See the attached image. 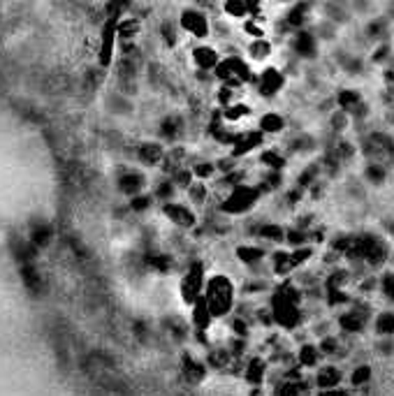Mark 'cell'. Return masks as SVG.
I'll list each match as a JSON object with an SVG mask.
<instances>
[{
	"mask_svg": "<svg viewBox=\"0 0 394 396\" xmlns=\"http://www.w3.org/2000/svg\"><path fill=\"white\" fill-rule=\"evenodd\" d=\"M234 255H237V260L248 269L260 267L262 262L269 260L267 248L260 246V243H241V246H237V250H234Z\"/></svg>",
	"mask_w": 394,
	"mask_h": 396,
	"instance_id": "9a60e30c",
	"label": "cell"
},
{
	"mask_svg": "<svg viewBox=\"0 0 394 396\" xmlns=\"http://www.w3.org/2000/svg\"><path fill=\"white\" fill-rule=\"evenodd\" d=\"M179 26L186 35H190L192 40H209L211 38V19L202 7H183L179 14Z\"/></svg>",
	"mask_w": 394,
	"mask_h": 396,
	"instance_id": "5b68a950",
	"label": "cell"
},
{
	"mask_svg": "<svg viewBox=\"0 0 394 396\" xmlns=\"http://www.w3.org/2000/svg\"><path fill=\"white\" fill-rule=\"evenodd\" d=\"M272 51H274V44L267 38H255L248 42V47H246V56L255 63L267 60L269 56H272Z\"/></svg>",
	"mask_w": 394,
	"mask_h": 396,
	"instance_id": "cb8c5ba5",
	"label": "cell"
},
{
	"mask_svg": "<svg viewBox=\"0 0 394 396\" xmlns=\"http://www.w3.org/2000/svg\"><path fill=\"white\" fill-rule=\"evenodd\" d=\"M253 234L258 236L260 241L272 243V246L286 243V227L279 225V222H260V225L253 229Z\"/></svg>",
	"mask_w": 394,
	"mask_h": 396,
	"instance_id": "ac0fdd59",
	"label": "cell"
},
{
	"mask_svg": "<svg viewBox=\"0 0 394 396\" xmlns=\"http://www.w3.org/2000/svg\"><path fill=\"white\" fill-rule=\"evenodd\" d=\"M262 192L258 183H239L230 188L218 201V211L223 215H246L251 213L258 201L262 199Z\"/></svg>",
	"mask_w": 394,
	"mask_h": 396,
	"instance_id": "7a4b0ae2",
	"label": "cell"
},
{
	"mask_svg": "<svg viewBox=\"0 0 394 396\" xmlns=\"http://www.w3.org/2000/svg\"><path fill=\"white\" fill-rule=\"evenodd\" d=\"M181 26H179V21H170L165 19L161 24V38L167 47H177L179 44V35H181Z\"/></svg>",
	"mask_w": 394,
	"mask_h": 396,
	"instance_id": "d6a6232c",
	"label": "cell"
},
{
	"mask_svg": "<svg viewBox=\"0 0 394 396\" xmlns=\"http://www.w3.org/2000/svg\"><path fill=\"white\" fill-rule=\"evenodd\" d=\"M281 3H295V0H281Z\"/></svg>",
	"mask_w": 394,
	"mask_h": 396,
	"instance_id": "f6af8a7d",
	"label": "cell"
},
{
	"mask_svg": "<svg viewBox=\"0 0 394 396\" xmlns=\"http://www.w3.org/2000/svg\"><path fill=\"white\" fill-rule=\"evenodd\" d=\"M140 33H142V24L140 19L135 17H123L119 19V24H116V38L121 42H133L140 38Z\"/></svg>",
	"mask_w": 394,
	"mask_h": 396,
	"instance_id": "44dd1931",
	"label": "cell"
},
{
	"mask_svg": "<svg viewBox=\"0 0 394 396\" xmlns=\"http://www.w3.org/2000/svg\"><path fill=\"white\" fill-rule=\"evenodd\" d=\"M378 290L385 302L394 306V271H383V276L378 278Z\"/></svg>",
	"mask_w": 394,
	"mask_h": 396,
	"instance_id": "8d00e7d4",
	"label": "cell"
},
{
	"mask_svg": "<svg viewBox=\"0 0 394 396\" xmlns=\"http://www.w3.org/2000/svg\"><path fill=\"white\" fill-rule=\"evenodd\" d=\"M186 195H188L192 206H204L206 199H209V185H206L204 181H195V183L186 190Z\"/></svg>",
	"mask_w": 394,
	"mask_h": 396,
	"instance_id": "e575fe53",
	"label": "cell"
},
{
	"mask_svg": "<svg viewBox=\"0 0 394 396\" xmlns=\"http://www.w3.org/2000/svg\"><path fill=\"white\" fill-rule=\"evenodd\" d=\"M204 285H206V269H204V264L199 262V260L190 262L188 267H186V271H183L181 281H179V295H181L183 304L188 306V308H190L192 304H197L199 299H202Z\"/></svg>",
	"mask_w": 394,
	"mask_h": 396,
	"instance_id": "277c9868",
	"label": "cell"
},
{
	"mask_svg": "<svg viewBox=\"0 0 394 396\" xmlns=\"http://www.w3.org/2000/svg\"><path fill=\"white\" fill-rule=\"evenodd\" d=\"M338 63H341V69L348 76H362L364 69H366V63L362 56H355V53H343L341 58H338Z\"/></svg>",
	"mask_w": 394,
	"mask_h": 396,
	"instance_id": "83f0119b",
	"label": "cell"
},
{
	"mask_svg": "<svg viewBox=\"0 0 394 396\" xmlns=\"http://www.w3.org/2000/svg\"><path fill=\"white\" fill-rule=\"evenodd\" d=\"M213 76H216L218 83H227V86L234 88H241L244 83L258 79L251 69V63L244 56H225V58H220L216 69H213Z\"/></svg>",
	"mask_w": 394,
	"mask_h": 396,
	"instance_id": "3957f363",
	"label": "cell"
},
{
	"mask_svg": "<svg viewBox=\"0 0 394 396\" xmlns=\"http://www.w3.org/2000/svg\"><path fill=\"white\" fill-rule=\"evenodd\" d=\"M371 329L378 338H394V311L383 308L371 320Z\"/></svg>",
	"mask_w": 394,
	"mask_h": 396,
	"instance_id": "ffe728a7",
	"label": "cell"
},
{
	"mask_svg": "<svg viewBox=\"0 0 394 396\" xmlns=\"http://www.w3.org/2000/svg\"><path fill=\"white\" fill-rule=\"evenodd\" d=\"M390 56H392L390 42H378V44H373L371 60L376 63V65H380V63H385V60H390Z\"/></svg>",
	"mask_w": 394,
	"mask_h": 396,
	"instance_id": "60d3db41",
	"label": "cell"
},
{
	"mask_svg": "<svg viewBox=\"0 0 394 396\" xmlns=\"http://www.w3.org/2000/svg\"><path fill=\"white\" fill-rule=\"evenodd\" d=\"M163 215L167 218L172 225L179 227V229H195L197 227V211H195V206H190V204H183V201H177V199H172V201H165L163 204Z\"/></svg>",
	"mask_w": 394,
	"mask_h": 396,
	"instance_id": "52a82bcc",
	"label": "cell"
},
{
	"mask_svg": "<svg viewBox=\"0 0 394 396\" xmlns=\"http://www.w3.org/2000/svg\"><path fill=\"white\" fill-rule=\"evenodd\" d=\"M223 14L227 19H234V21H246L251 17V10L244 0H223Z\"/></svg>",
	"mask_w": 394,
	"mask_h": 396,
	"instance_id": "f1b7e54d",
	"label": "cell"
},
{
	"mask_svg": "<svg viewBox=\"0 0 394 396\" xmlns=\"http://www.w3.org/2000/svg\"><path fill=\"white\" fill-rule=\"evenodd\" d=\"M362 153L366 160H394V137L390 132L383 130H371L369 135L362 139Z\"/></svg>",
	"mask_w": 394,
	"mask_h": 396,
	"instance_id": "8992f818",
	"label": "cell"
},
{
	"mask_svg": "<svg viewBox=\"0 0 394 396\" xmlns=\"http://www.w3.org/2000/svg\"><path fill=\"white\" fill-rule=\"evenodd\" d=\"M290 49L299 60H315L318 51H320V40L311 28H299V31H293Z\"/></svg>",
	"mask_w": 394,
	"mask_h": 396,
	"instance_id": "ba28073f",
	"label": "cell"
},
{
	"mask_svg": "<svg viewBox=\"0 0 394 396\" xmlns=\"http://www.w3.org/2000/svg\"><path fill=\"white\" fill-rule=\"evenodd\" d=\"M192 63H195L197 69H204V72H213L216 69V65L220 63V53L216 47L206 44V42H202V44L192 47Z\"/></svg>",
	"mask_w": 394,
	"mask_h": 396,
	"instance_id": "2e32d148",
	"label": "cell"
},
{
	"mask_svg": "<svg viewBox=\"0 0 394 396\" xmlns=\"http://www.w3.org/2000/svg\"><path fill=\"white\" fill-rule=\"evenodd\" d=\"M165 156H167V149H165L161 142H156V139H147V142L137 144V149H135L137 163L144 165V167H158V165H163Z\"/></svg>",
	"mask_w": 394,
	"mask_h": 396,
	"instance_id": "4fadbf2b",
	"label": "cell"
},
{
	"mask_svg": "<svg viewBox=\"0 0 394 396\" xmlns=\"http://www.w3.org/2000/svg\"><path fill=\"white\" fill-rule=\"evenodd\" d=\"M318 146V142L306 132H302L299 137H295L293 142H290V151L293 153H311Z\"/></svg>",
	"mask_w": 394,
	"mask_h": 396,
	"instance_id": "f35d334b",
	"label": "cell"
},
{
	"mask_svg": "<svg viewBox=\"0 0 394 396\" xmlns=\"http://www.w3.org/2000/svg\"><path fill=\"white\" fill-rule=\"evenodd\" d=\"M265 132H262L260 128H255V130H241L239 132V139L234 142V146L230 149V156L232 158H246V156H251L253 151H258L262 149V144H265Z\"/></svg>",
	"mask_w": 394,
	"mask_h": 396,
	"instance_id": "8fae6325",
	"label": "cell"
},
{
	"mask_svg": "<svg viewBox=\"0 0 394 396\" xmlns=\"http://www.w3.org/2000/svg\"><path fill=\"white\" fill-rule=\"evenodd\" d=\"M237 90H239V88L227 86V83H220L218 90H216V102H218V107L225 109V107H230V104L237 102Z\"/></svg>",
	"mask_w": 394,
	"mask_h": 396,
	"instance_id": "74e56055",
	"label": "cell"
},
{
	"mask_svg": "<svg viewBox=\"0 0 394 396\" xmlns=\"http://www.w3.org/2000/svg\"><path fill=\"white\" fill-rule=\"evenodd\" d=\"M343 380H345V371L336 366V361H322V364L313 371V375H311V382H313V387L318 392L341 387Z\"/></svg>",
	"mask_w": 394,
	"mask_h": 396,
	"instance_id": "30bf717a",
	"label": "cell"
},
{
	"mask_svg": "<svg viewBox=\"0 0 394 396\" xmlns=\"http://www.w3.org/2000/svg\"><path fill=\"white\" fill-rule=\"evenodd\" d=\"M209 3H211V0H195L197 7H204V5H209Z\"/></svg>",
	"mask_w": 394,
	"mask_h": 396,
	"instance_id": "7bdbcfd3",
	"label": "cell"
},
{
	"mask_svg": "<svg viewBox=\"0 0 394 396\" xmlns=\"http://www.w3.org/2000/svg\"><path fill=\"white\" fill-rule=\"evenodd\" d=\"M362 102H364V97H362V93H359L357 88H341L336 93V107L343 109V111H348L350 116H352V111H355Z\"/></svg>",
	"mask_w": 394,
	"mask_h": 396,
	"instance_id": "603a6c76",
	"label": "cell"
},
{
	"mask_svg": "<svg viewBox=\"0 0 394 396\" xmlns=\"http://www.w3.org/2000/svg\"><path fill=\"white\" fill-rule=\"evenodd\" d=\"M260 165L265 167V170L269 172H283L288 167V158L283 156V153L279 149H265V151H260Z\"/></svg>",
	"mask_w": 394,
	"mask_h": 396,
	"instance_id": "7402d4cb",
	"label": "cell"
},
{
	"mask_svg": "<svg viewBox=\"0 0 394 396\" xmlns=\"http://www.w3.org/2000/svg\"><path fill=\"white\" fill-rule=\"evenodd\" d=\"M387 31H390V19L387 17L371 19L364 28L366 38H369L373 44H378V42H387Z\"/></svg>",
	"mask_w": 394,
	"mask_h": 396,
	"instance_id": "d4e9b609",
	"label": "cell"
},
{
	"mask_svg": "<svg viewBox=\"0 0 394 396\" xmlns=\"http://www.w3.org/2000/svg\"><path fill=\"white\" fill-rule=\"evenodd\" d=\"M154 195H149V192H140V195H135V197H130V208H133L135 213H144V211H149L151 204H154Z\"/></svg>",
	"mask_w": 394,
	"mask_h": 396,
	"instance_id": "ab89813d",
	"label": "cell"
},
{
	"mask_svg": "<svg viewBox=\"0 0 394 396\" xmlns=\"http://www.w3.org/2000/svg\"><path fill=\"white\" fill-rule=\"evenodd\" d=\"M331 151H334V156L341 160V163H350V160L357 156V146L352 144L350 139H343V137H336V142L331 144Z\"/></svg>",
	"mask_w": 394,
	"mask_h": 396,
	"instance_id": "4dcf8cb0",
	"label": "cell"
},
{
	"mask_svg": "<svg viewBox=\"0 0 394 396\" xmlns=\"http://www.w3.org/2000/svg\"><path fill=\"white\" fill-rule=\"evenodd\" d=\"M177 190H179V188H177V183H174V179H172V176H165V179H161V181L156 183L154 197L161 199L163 204H165V201H172V199H174Z\"/></svg>",
	"mask_w": 394,
	"mask_h": 396,
	"instance_id": "1f68e13d",
	"label": "cell"
},
{
	"mask_svg": "<svg viewBox=\"0 0 394 396\" xmlns=\"http://www.w3.org/2000/svg\"><path fill=\"white\" fill-rule=\"evenodd\" d=\"M116 185H119V190L123 195H128V197H135V195H140L147 190V176L140 172V170H121L119 176H116Z\"/></svg>",
	"mask_w": 394,
	"mask_h": 396,
	"instance_id": "5bb4252c",
	"label": "cell"
},
{
	"mask_svg": "<svg viewBox=\"0 0 394 396\" xmlns=\"http://www.w3.org/2000/svg\"><path fill=\"white\" fill-rule=\"evenodd\" d=\"M183 118L181 116H177V114H170V116H165L161 125H158V135H161L163 142H177L179 137L183 135Z\"/></svg>",
	"mask_w": 394,
	"mask_h": 396,
	"instance_id": "d6986e66",
	"label": "cell"
},
{
	"mask_svg": "<svg viewBox=\"0 0 394 396\" xmlns=\"http://www.w3.org/2000/svg\"><path fill=\"white\" fill-rule=\"evenodd\" d=\"M204 304L209 306L211 315L218 320L230 317L234 311H237V285L230 276L225 274H211L206 276V285H204Z\"/></svg>",
	"mask_w": 394,
	"mask_h": 396,
	"instance_id": "6da1fadb",
	"label": "cell"
},
{
	"mask_svg": "<svg viewBox=\"0 0 394 396\" xmlns=\"http://www.w3.org/2000/svg\"><path fill=\"white\" fill-rule=\"evenodd\" d=\"M364 181L369 185H383L387 181V167L378 160H366L364 165Z\"/></svg>",
	"mask_w": 394,
	"mask_h": 396,
	"instance_id": "484cf974",
	"label": "cell"
},
{
	"mask_svg": "<svg viewBox=\"0 0 394 396\" xmlns=\"http://www.w3.org/2000/svg\"><path fill=\"white\" fill-rule=\"evenodd\" d=\"M313 0H295L293 5H290V10L286 12V19H283V24H286L290 31H299V28H306L311 24V14H313Z\"/></svg>",
	"mask_w": 394,
	"mask_h": 396,
	"instance_id": "7c38bea8",
	"label": "cell"
},
{
	"mask_svg": "<svg viewBox=\"0 0 394 396\" xmlns=\"http://www.w3.org/2000/svg\"><path fill=\"white\" fill-rule=\"evenodd\" d=\"M220 111H223V121L227 125H237L239 121H244V118L251 116V107H248L246 102H239V100L234 104H230V107L220 109Z\"/></svg>",
	"mask_w": 394,
	"mask_h": 396,
	"instance_id": "4316f807",
	"label": "cell"
},
{
	"mask_svg": "<svg viewBox=\"0 0 394 396\" xmlns=\"http://www.w3.org/2000/svg\"><path fill=\"white\" fill-rule=\"evenodd\" d=\"M325 19L334 21V24H345L350 19V12L341 5V0H329L325 5Z\"/></svg>",
	"mask_w": 394,
	"mask_h": 396,
	"instance_id": "836d02e7",
	"label": "cell"
},
{
	"mask_svg": "<svg viewBox=\"0 0 394 396\" xmlns=\"http://www.w3.org/2000/svg\"><path fill=\"white\" fill-rule=\"evenodd\" d=\"M258 128L265 132L267 137H276V135H283L288 128V121L286 116L279 114V111H265L260 118H258Z\"/></svg>",
	"mask_w": 394,
	"mask_h": 396,
	"instance_id": "e0dca14e",
	"label": "cell"
},
{
	"mask_svg": "<svg viewBox=\"0 0 394 396\" xmlns=\"http://www.w3.org/2000/svg\"><path fill=\"white\" fill-rule=\"evenodd\" d=\"M390 21H394V0H392V5H390V17H387Z\"/></svg>",
	"mask_w": 394,
	"mask_h": 396,
	"instance_id": "ee69618b",
	"label": "cell"
},
{
	"mask_svg": "<svg viewBox=\"0 0 394 396\" xmlns=\"http://www.w3.org/2000/svg\"><path fill=\"white\" fill-rule=\"evenodd\" d=\"M255 86H258L260 97H265V100H274V97L283 90V86H286V72L276 65H267L258 74V79H255Z\"/></svg>",
	"mask_w": 394,
	"mask_h": 396,
	"instance_id": "9c48e42d",
	"label": "cell"
},
{
	"mask_svg": "<svg viewBox=\"0 0 394 396\" xmlns=\"http://www.w3.org/2000/svg\"><path fill=\"white\" fill-rule=\"evenodd\" d=\"M350 123H352V116L348 114V111H343V109H334V111H331V116H329V128L334 130L336 135H341V132L348 130Z\"/></svg>",
	"mask_w": 394,
	"mask_h": 396,
	"instance_id": "d590c367",
	"label": "cell"
},
{
	"mask_svg": "<svg viewBox=\"0 0 394 396\" xmlns=\"http://www.w3.org/2000/svg\"><path fill=\"white\" fill-rule=\"evenodd\" d=\"M244 3L248 5V10H251V17H260V5H262V0H244Z\"/></svg>",
	"mask_w": 394,
	"mask_h": 396,
	"instance_id": "b9f144b4",
	"label": "cell"
},
{
	"mask_svg": "<svg viewBox=\"0 0 394 396\" xmlns=\"http://www.w3.org/2000/svg\"><path fill=\"white\" fill-rule=\"evenodd\" d=\"M190 170H192V174H195V181H204V183L218 174L216 160H197V163L190 165Z\"/></svg>",
	"mask_w": 394,
	"mask_h": 396,
	"instance_id": "f546056e",
	"label": "cell"
}]
</instances>
